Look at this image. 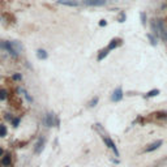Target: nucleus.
Wrapping results in <instances>:
<instances>
[{"label": "nucleus", "instance_id": "f257e3e1", "mask_svg": "<svg viewBox=\"0 0 167 167\" xmlns=\"http://www.w3.org/2000/svg\"><path fill=\"white\" fill-rule=\"evenodd\" d=\"M0 47L3 48V50H5L11 56H13V58H18V51L13 47V44H12V42H9V41H0Z\"/></svg>", "mask_w": 167, "mask_h": 167}, {"label": "nucleus", "instance_id": "f03ea898", "mask_svg": "<svg viewBox=\"0 0 167 167\" xmlns=\"http://www.w3.org/2000/svg\"><path fill=\"white\" fill-rule=\"evenodd\" d=\"M155 24H157V28H158V33H159V38L167 43V26L165 24V21L162 18H158L155 20Z\"/></svg>", "mask_w": 167, "mask_h": 167}, {"label": "nucleus", "instance_id": "7ed1b4c3", "mask_svg": "<svg viewBox=\"0 0 167 167\" xmlns=\"http://www.w3.org/2000/svg\"><path fill=\"white\" fill-rule=\"evenodd\" d=\"M44 146H46V137L44 136H39L37 138V141H35V145H34V153L41 154L43 151Z\"/></svg>", "mask_w": 167, "mask_h": 167}, {"label": "nucleus", "instance_id": "20e7f679", "mask_svg": "<svg viewBox=\"0 0 167 167\" xmlns=\"http://www.w3.org/2000/svg\"><path fill=\"white\" fill-rule=\"evenodd\" d=\"M102 140H103V142L106 144V146H107L108 149H111V150L115 153V155H116V157H119V150H118V148H116L115 142H114L110 137H107V136H102Z\"/></svg>", "mask_w": 167, "mask_h": 167}, {"label": "nucleus", "instance_id": "39448f33", "mask_svg": "<svg viewBox=\"0 0 167 167\" xmlns=\"http://www.w3.org/2000/svg\"><path fill=\"white\" fill-rule=\"evenodd\" d=\"M162 144H163V140H157V141H154V142H151V144H149L146 148H145V153H150V151H154V150H157V149H159L161 146H162Z\"/></svg>", "mask_w": 167, "mask_h": 167}, {"label": "nucleus", "instance_id": "423d86ee", "mask_svg": "<svg viewBox=\"0 0 167 167\" xmlns=\"http://www.w3.org/2000/svg\"><path fill=\"white\" fill-rule=\"evenodd\" d=\"M122 99H123V89L119 86V88H116V89L114 90V93L111 94V100H112V102H120Z\"/></svg>", "mask_w": 167, "mask_h": 167}, {"label": "nucleus", "instance_id": "0eeeda50", "mask_svg": "<svg viewBox=\"0 0 167 167\" xmlns=\"http://www.w3.org/2000/svg\"><path fill=\"white\" fill-rule=\"evenodd\" d=\"M122 43H123V41L120 39V38H112L111 41H110V43H108V46L106 47L108 51H112V50H115V48H118L119 46H122Z\"/></svg>", "mask_w": 167, "mask_h": 167}, {"label": "nucleus", "instance_id": "6e6552de", "mask_svg": "<svg viewBox=\"0 0 167 167\" xmlns=\"http://www.w3.org/2000/svg\"><path fill=\"white\" fill-rule=\"evenodd\" d=\"M1 159V167H9L12 165V155L11 153H4V155L0 158Z\"/></svg>", "mask_w": 167, "mask_h": 167}, {"label": "nucleus", "instance_id": "1a4fd4ad", "mask_svg": "<svg viewBox=\"0 0 167 167\" xmlns=\"http://www.w3.org/2000/svg\"><path fill=\"white\" fill-rule=\"evenodd\" d=\"M54 118H55V115L52 112H47L46 114V116H44V125L47 128L54 127Z\"/></svg>", "mask_w": 167, "mask_h": 167}, {"label": "nucleus", "instance_id": "9d476101", "mask_svg": "<svg viewBox=\"0 0 167 167\" xmlns=\"http://www.w3.org/2000/svg\"><path fill=\"white\" fill-rule=\"evenodd\" d=\"M58 4L65 5V7H78L80 3L76 0H58Z\"/></svg>", "mask_w": 167, "mask_h": 167}, {"label": "nucleus", "instance_id": "9b49d317", "mask_svg": "<svg viewBox=\"0 0 167 167\" xmlns=\"http://www.w3.org/2000/svg\"><path fill=\"white\" fill-rule=\"evenodd\" d=\"M85 3L86 5H90V7H102L106 4V0H86Z\"/></svg>", "mask_w": 167, "mask_h": 167}, {"label": "nucleus", "instance_id": "f8f14e48", "mask_svg": "<svg viewBox=\"0 0 167 167\" xmlns=\"http://www.w3.org/2000/svg\"><path fill=\"white\" fill-rule=\"evenodd\" d=\"M37 58H38L39 60H46V59L48 58V54H47L46 50H43V48H38V50H37Z\"/></svg>", "mask_w": 167, "mask_h": 167}, {"label": "nucleus", "instance_id": "ddd939ff", "mask_svg": "<svg viewBox=\"0 0 167 167\" xmlns=\"http://www.w3.org/2000/svg\"><path fill=\"white\" fill-rule=\"evenodd\" d=\"M8 136V128L5 123H0V138H5Z\"/></svg>", "mask_w": 167, "mask_h": 167}, {"label": "nucleus", "instance_id": "4468645a", "mask_svg": "<svg viewBox=\"0 0 167 167\" xmlns=\"http://www.w3.org/2000/svg\"><path fill=\"white\" fill-rule=\"evenodd\" d=\"M154 116L158 119V120H167V112L166 111H157L155 114H154Z\"/></svg>", "mask_w": 167, "mask_h": 167}, {"label": "nucleus", "instance_id": "2eb2a0df", "mask_svg": "<svg viewBox=\"0 0 167 167\" xmlns=\"http://www.w3.org/2000/svg\"><path fill=\"white\" fill-rule=\"evenodd\" d=\"M9 98V92L5 89V88H3V89H0V100H5Z\"/></svg>", "mask_w": 167, "mask_h": 167}, {"label": "nucleus", "instance_id": "dca6fc26", "mask_svg": "<svg viewBox=\"0 0 167 167\" xmlns=\"http://www.w3.org/2000/svg\"><path fill=\"white\" fill-rule=\"evenodd\" d=\"M12 81H13V82H20V81H22V74H21L20 72L13 73V74H12Z\"/></svg>", "mask_w": 167, "mask_h": 167}, {"label": "nucleus", "instance_id": "f3484780", "mask_svg": "<svg viewBox=\"0 0 167 167\" xmlns=\"http://www.w3.org/2000/svg\"><path fill=\"white\" fill-rule=\"evenodd\" d=\"M11 123H12V127L13 128H17L20 125V123H21V118L20 116H13V119L11 120Z\"/></svg>", "mask_w": 167, "mask_h": 167}, {"label": "nucleus", "instance_id": "a211bd4d", "mask_svg": "<svg viewBox=\"0 0 167 167\" xmlns=\"http://www.w3.org/2000/svg\"><path fill=\"white\" fill-rule=\"evenodd\" d=\"M108 52H110V51H108L107 48L102 50V51H100L99 54H98V58H97V60H98V62H100V60H103V59H104V58H106V56L108 55Z\"/></svg>", "mask_w": 167, "mask_h": 167}, {"label": "nucleus", "instance_id": "6ab92c4d", "mask_svg": "<svg viewBox=\"0 0 167 167\" xmlns=\"http://www.w3.org/2000/svg\"><path fill=\"white\" fill-rule=\"evenodd\" d=\"M159 94V90L158 89H153V90H149L146 93V98H153V97H157Z\"/></svg>", "mask_w": 167, "mask_h": 167}, {"label": "nucleus", "instance_id": "aec40b11", "mask_svg": "<svg viewBox=\"0 0 167 167\" xmlns=\"http://www.w3.org/2000/svg\"><path fill=\"white\" fill-rule=\"evenodd\" d=\"M148 39H149V42H150L153 46H157V38H155V37H154L151 33L148 34Z\"/></svg>", "mask_w": 167, "mask_h": 167}, {"label": "nucleus", "instance_id": "412c9836", "mask_svg": "<svg viewBox=\"0 0 167 167\" xmlns=\"http://www.w3.org/2000/svg\"><path fill=\"white\" fill-rule=\"evenodd\" d=\"M98 100H99L98 97H94L93 99L89 102V107H92V108H93V107H95V106H97V103H98Z\"/></svg>", "mask_w": 167, "mask_h": 167}, {"label": "nucleus", "instance_id": "4be33fe9", "mask_svg": "<svg viewBox=\"0 0 167 167\" xmlns=\"http://www.w3.org/2000/svg\"><path fill=\"white\" fill-rule=\"evenodd\" d=\"M140 18H141V22H142V25H145V24H146V13H145V12H141V14H140Z\"/></svg>", "mask_w": 167, "mask_h": 167}, {"label": "nucleus", "instance_id": "5701e85b", "mask_svg": "<svg viewBox=\"0 0 167 167\" xmlns=\"http://www.w3.org/2000/svg\"><path fill=\"white\" fill-rule=\"evenodd\" d=\"M4 119H5L7 122H11V120L13 119V116H12V114H9V112H7V114H4Z\"/></svg>", "mask_w": 167, "mask_h": 167}, {"label": "nucleus", "instance_id": "b1692460", "mask_svg": "<svg viewBox=\"0 0 167 167\" xmlns=\"http://www.w3.org/2000/svg\"><path fill=\"white\" fill-rule=\"evenodd\" d=\"M124 21H125V13L122 12V14L119 16V22H124Z\"/></svg>", "mask_w": 167, "mask_h": 167}, {"label": "nucleus", "instance_id": "393cba45", "mask_svg": "<svg viewBox=\"0 0 167 167\" xmlns=\"http://www.w3.org/2000/svg\"><path fill=\"white\" fill-rule=\"evenodd\" d=\"M24 94H25V98H26V100H28V102H30V103L33 102V98H32V97L29 95V93H26V92H25Z\"/></svg>", "mask_w": 167, "mask_h": 167}, {"label": "nucleus", "instance_id": "a878e982", "mask_svg": "<svg viewBox=\"0 0 167 167\" xmlns=\"http://www.w3.org/2000/svg\"><path fill=\"white\" fill-rule=\"evenodd\" d=\"M106 25H107V21H106V20H100V21H99V26H100V28H104Z\"/></svg>", "mask_w": 167, "mask_h": 167}, {"label": "nucleus", "instance_id": "bb28decb", "mask_svg": "<svg viewBox=\"0 0 167 167\" xmlns=\"http://www.w3.org/2000/svg\"><path fill=\"white\" fill-rule=\"evenodd\" d=\"M4 153H5V150H4V149H3V148L0 146V158H1V157L4 155Z\"/></svg>", "mask_w": 167, "mask_h": 167}, {"label": "nucleus", "instance_id": "cd10ccee", "mask_svg": "<svg viewBox=\"0 0 167 167\" xmlns=\"http://www.w3.org/2000/svg\"><path fill=\"white\" fill-rule=\"evenodd\" d=\"M0 167H1V165H0Z\"/></svg>", "mask_w": 167, "mask_h": 167}, {"label": "nucleus", "instance_id": "c85d7f7f", "mask_svg": "<svg viewBox=\"0 0 167 167\" xmlns=\"http://www.w3.org/2000/svg\"><path fill=\"white\" fill-rule=\"evenodd\" d=\"M65 167H68V166H65Z\"/></svg>", "mask_w": 167, "mask_h": 167}]
</instances>
